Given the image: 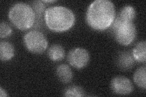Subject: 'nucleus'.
I'll use <instances>...</instances> for the list:
<instances>
[{"mask_svg":"<svg viewBox=\"0 0 146 97\" xmlns=\"http://www.w3.org/2000/svg\"><path fill=\"white\" fill-rule=\"evenodd\" d=\"M114 4L109 0H96L90 4L86 13V21L91 28L102 31L110 27L115 19Z\"/></svg>","mask_w":146,"mask_h":97,"instance_id":"1","label":"nucleus"},{"mask_svg":"<svg viewBox=\"0 0 146 97\" xmlns=\"http://www.w3.org/2000/svg\"><path fill=\"white\" fill-rule=\"evenodd\" d=\"M44 17L47 27L56 32L69 30L75 22V15L72 11L60 6L48 8L45 11Z\"/></svg>","mask_w":146,"mask_h":97,"instance_id":"2","label":"nucleus"},{"mask_svg":"<svg viewBox=\"0 0 146 97\" xmlns=\"http://www.w3.org/2000/svg\"><path fill=\"white\" fill-rule=\"evenodd\" d=\"M8 16L12 24L21 30L29 29L33 27L36 19L33 7L23 3L15 4L11 8Z\"/></svg>","mask_w":146,"mask_h":97,"instance_id":"3","label":"nucleus"},{"mask_svg":"<svg viewBox=\"0 0 146 97\" xmlns=\"http://www.w3.org/2000/svg\"><path fill=\"white\" fill-rule=\"evenodd\" d=\"M111 26L114 37L119 43L128 46L133 42L136 35V26L133 22L122 21L115 17Z\"/></svg>","mask_w":146,"mask_h":97,"instance_id":"4","label":"nucleus"},{"mask_svg":"<svg viewBox=\"0 0 146 97\" xmlns=\"http://www.w3.org/2000/svg\"><path fill=\"white\" fill-rule=\"evenodd\" d=\"M24 44L29 52L41 54L48 48V41L44 35L38 30H31L25 35Z\"/></svg>","mask_w":146,"mask_h":97,"instance_id":"5","label":"nucleus"},{"mask_svg":"<svg viewBox=\"0 0 146 97\" xmlns=\"http://www.w3.org/2000/svg\"><path fill=\"white\" fill-rule=\"evenodd\" d=\"M67 59L71 66L80 69L85 67L88 64L90 55L85 49L77 48L70 50L68 54Z\"/></svg>","mask_w":146,"mask_h":97,"instance_id":"6","label":"nucleus"},{"mask_svg":"<svg viewBox=\"0 0 146 97\" xmlns=\"http://www.w3.org/2000/svg\"><path fill=\"white\" fill-rule=\"evenodd\" d=\"M111 89L114 93L127 95L130 94L133 90V86L129 78L124 76H117L111 81Z\"/></svg>","mask_w":146,"mask_h":97,"instance_id":"7","label":"nucleus"},{"mask_svg":"<svg viewBox=\"0 0 146 97\" xmlns=\"http://www.w3.org/2000/svg\"><path fill=\"white\" fill-rule=\"evenodd\" d=\"M133 54L130 52H123L119 55L117 59L118 66L123 70H128L133 67L135 64Z\"/></svg>","mask_w":146,"mask_h":97,"instance_id":"8","label":"nucleus"},{"mask_svg":"<svg viewBox=\"0 0 146 97\" xmlns=\"http://www.w3.org/2000/svg\"><path fill=\"white\" fill-rule=\"evenodd\" d=\"M56 74L58 79L65 84L71 82L73 78V73L71 69L65 64H60L57 67Z\"/></svg>","mask_w":146,"mask_h":97,"instance_id":"9","label":"nucleus"},{"mask_svg":"<svg viewBox=\"0 0 146 97\" xmlns=\"http://www.w3.org/2000/svg\"><path fill=\"white\" fill-rule=\"evenodd\" d=\"M15 55L13 46L7 41H1L0 43V58L3 61L11 59Z\"/></svg>","mask_w":146,"mask_h":97,"instance_id":"10","label":"nucleus"},{"mask_svg":"<svg viewBox=\"0 0 146 97\" xmlns=\"http://www.w3.org/2000/svg\"><path fill=\"white\" fill-rule=\"evenodd\" d=\"M48 56L52 61H61L65 56V49L60 45L53 44L48 50Z\"/></svg>","mask_w":146,"mask_h":97,"instance_id":"11","label":"nucleus"},{"mask_svg":"<svg viewBox=\"0 0 146 97\" xmlns=\"http://www.w3.org/2000/svg\"><path fill=\"white\" fill-rule=\"evenodd\" d=\"M136 15V13L135 8L130 5H127L121 9L116 18L122 21L133 22Z\"/></svg>","mask_w":146,"mask_h":97,"instance_id":"12","label":"nucleus"},{"mask_svg":"<svg viewBox=\"0 0 146 97\" xmlns=\"http://www.w3.org/2000/svg\"><path fill=\"white\" fill-rule=\"evenodd\" d=\"M135 61L139 63H145L146 61V43L145 41H140L134 48L132 52Z\"/></svg>","mask_w":146,"mask_h":97,"instance_id":"13","label":"nucleus"},{"mask_svg":"<svg viewBox=\"0 0 146 97\" xmlns=\"http://www.w3.org/2000/svg\"><path fill=\"white\" fill-rule=\"evenodd\" d=\"M146 67L145 66L139 67L135 71L133 80L136 84L143 89L146 88Z\"/></svg>","mask_w":146,"mask_h":97,"instance_id":"14","label":"nucleus"},{"mask_svg":"<svg viewBox=\"0 0 146 97\" xmlns=\"http://www.w3.org/2000/svg\"><path fill=\"white\" fill-rule=\"evenodd\" d=\"M64 96L68 97H82L85 96V92L80 86H71L68 87L64 91Z\"/></svg>","mask_w":146,"mask_h":97,"instance_id":"15","label":"nucleus"},{"mask_svg":"<svg viewBox=\"0 0 146 97\" xmlns=\"http://www.w3.org/2000/svg\"><path fill=\"white\" fill-rule=\"evenodd\" d=\"M33 9L35 13V16L36 19L38 20V18H40L45 13V6L43 4V2L36 1L33 3Z\"/></svg>","mask_w":146,"mask_h":97,"instance_id":"16","label":"nucleus"},{"mask_svg":"<svg viewBox=\"0 0 146 97\" xmlns=\"http://www.w3.org/2000/svg\"><path fill=\"white\" fill-rule=\"evenodd\" d=\"M12 33V29L7 22H2L0 24V36L1 38H6Z\"/></svg>","mask_w":146,"mask_h":97,"instance_id":"17","label":"nucleus"},{"mask_svg":"<svg viewBox=\"0 0 146 97\" xmlns=\"http://www.w3.org/2000/svg\"><path fill=\"white\" fill-rule=\"evenodd\" d=\"M7 94L6 92V91L4 90L2 87H0V96L1 97H4V96H7Z\"/></svg>","mask_w":146,"mask_h":97,"instance_id":"18","label":"nucleus"},{"mask_svg":"<svg viewBox=\"0 0 146 97\" xmlns=\"http://www.w3.org/2000/svg\"><path fill=\"white\" fill-rule=\"evenodd\" d=\"M56 1H54V0H52V1H42V2H43V3H54V2H56Z\"/></svg>","mask_w":146,"mask_h":97,"instance_id":"19","label":"nucleus"}]
</instances>
